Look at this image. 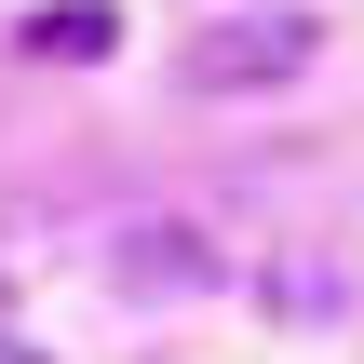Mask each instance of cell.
<instances>
[{
    "mask_svg": "<svg viewBox=\"0 0 364 364\" xmlns=\"http://www.w3.org/2000/svg\"><path fill=\"white\" fill-rule=\"evenodd\" d=\"M27 54L95 68V54H122V14H108V0H41V14H27Z\"/></svg>",
    "mask_w": 364,
    "mask_h": 364,
    "instance_id": "3",
    "label": "cell"
},
{
    "mask_svg": "<svg viewBox=\"0 0 364 364\" xmlns=\"http://www.w3.org/2000/svg\"><path fill=\"white\" fill-rule=\"evenodd\" d=\"M338 297H351L338 257H270V311H338Z\"/></svg>",
    "mask_w": 364,
    "mask_h": 364,
    "instance_id": "4",
    "label": "cell"
},
{
    "mask_svg": "<svg viewBox=\"0 0 364 364\" xmlns=\"http://www.w3.org/2000/svg\"><path fill=\"white\" fill-rule=\"evenodd\" d=\"M122 284H149V297H176V284H216V243H203L189 216H149V230H122Z\"/></svg>",
    "mask_w": 364,
    "mask_h": 364,
    "instance_id": "2",
    "label": "cell"
},
{
    "mask_svg": "<svg viewBox=\"0 0 364 364\" xmlns=\"http://www.w3.org/2000/svg\"><path fill=\"white\" fill-rule=\"evenodd\" d=\"M311 54H324V27L284 14V0H270V14H203L189 54H176V81H189V95H270V81H297Z\"/></svg>",
    "mask_w": 364,
    "mask_h": 364,
    "instance_id": "1",
    "label": "cell"
}]
</instances>
